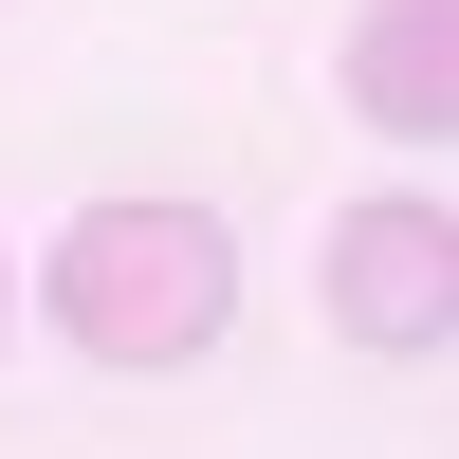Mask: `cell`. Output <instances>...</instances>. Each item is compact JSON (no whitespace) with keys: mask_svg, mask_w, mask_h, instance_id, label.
<instances>
[{"mask_svg":"<svg viewBox=\"0 0 459 459\" xmlns=\"http://www.w3.org/2000/svg\"><path fill=\"white\" fill-rule=\"evenodd\" d=\"M56 331L92 368H184L239 331V239H221V203H92L56 239Z\"/></svg>","mask_w":459,"mask_h":459,"instance_id":"6da1fadb","label":"cell"},{"mask_svg":"<svg viewBox=\"0 0 459 459\" xmlns=\"http://www.w3.org/2000/svg\"><path fill=\"white\" fill-rule=\"evenodd\" d=\"M331 331L368 368H423L459 331V221H441V184H386V203L331 221Z\"/></svg>","mask_w":459,"mask_h":459,"instance_id":"7a4b0ae2","label":"cell"},{"mask_svg":"<svg viewBox=\"0 0 459 459\" xmlns=\"http://www.w3.org/2000/svg\"><path fill=\"white\" fill-rule=\"evenodd\" d=\"M350 110L404 129V147H441V110H459V19L441 0H368L350 19Z\"/></svg>","mask_w":459,"mask_h":459,"instance_id":"3957f363","label":"cell"},{"mask_svg":"<svg viewBox=\"0 0 459 459\" xmlns=\"http://www.w3.org/2000/svg\"><path fill=\"white\" fill-rule=\"evenodd\" d=\"M0 313H19V257H0Z\"/></svg>","mask_w":459,"mask_h":459,"instance_id":"277c9868","label":"cell"}]
</instances>
